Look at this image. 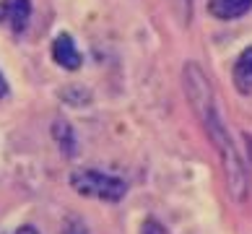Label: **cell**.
<instances>
[{
  "label": "cell",
  "mask_w": 252,
  "mask_h": 234,
  "mask_svg": "<svg viewBox=\"0 0 252 234\" xmlns=\"http://www.w3.org/2000/svg\"><path fill=\"white\" fill-rule=\"evenodd\" d=\"M16 234H39V232H36L34 227H21V229H18Z\"/></svg>",
  "instance_id": "cell-10"
},
{
  "label": "cell",
  "mask_w": 252,
  "mask_h": 234,
  "mask_svg": "<svg viewBox=\"0 0 252 234\" xmlns=\"http://www.w3.org/2000/svg\"><path fill=\"white\" fill-rule=\"evenodd\" d=\"M68 234H81V232H68Z\"/></svg>",
  "instance_id": "cell-12"
},
{
  "label": "cell",
  "mask_w": 252,
  "mask_h": 234,
  "mask_svg": "<svg viewBox=\"0 0 252 234\" xmlns=\"http://www.w3.org/2000/svg\"><path fill=\"white\" fill-rule=\"evenodd\" d=\"M208 11L221 21H229V18H239L252 11V0H208Z\"/></svg>",
  "instance_id": "cell-4"
},
{
  "label": "cell",
  "mask_w": 252,
  "mask_h": 234,
  "mask_svg": "<svg viewBox=\"0 0 252 234\" xmlns=\"http://www.w3.org/2000/svg\"><path fill=\"white\" fill-rule=\"evenodd\" d=\"M52 138L58 140V146H60V151L65 156H76L78 151V143H76V133H73V128L65 123L63 117H58L52 123Z\"/></svg>",
  "instance_id": "cell-7"
},
{
  "label": "cell",
  "mask_w": 252,
  "mask_h": 234,
  "mask_svg": "<svg viewBox=\"0 0 252 234\" xmlns=\"http://www.w3.org/2000/svg\"><path fill=\"white\" fill-rule=\"evenodd\" d=\"M70 187L76 193L86 195V198H96V201H104V203H117V201H123L125 193H127L125 180L104 174L99 169H76L70 174Z\"/></svg>",
  "instance_id": "cell-2"
},
{
  "label": "cell",
  "mask_w": 252,
  "mask_h": 234,
  "mask_svg": "<svg viewBox=\"0 0 252 234\" xmlns=\"http://www.w3.org/2000/svg\"><path fill=\"white\" fill-rule=\"evenodd\" d=\"M8 94V83H5V78H3V73H0V99H3Z\"/></svg>",
  "instance_id": "cell-9"
},
{
  "label": "cell",
  "mask_w": 252,
  "mask_h": 234,
  "mask_svg": "<svg viewBox=\"0 0 252 234\" xmlns=\"http://www.w3.org/2000/svg\"><path fill=\"white\" fill-rule=\"evenodd\" d=\"M234 86L239 94H252V47H247L234 63Z\"/></svg>",
  "instance_id": "cell-6"
},
{
  "label": "cell",
  "mask_w": 252,
  "mask_h": 234,
  "mask_svg": "<svg viewBox=\"0 0 252 234\" xmlns=\"http://www.w3.org/2000/svg\"><path fill=\"white\" fill-rule=\"evenodd\" d=\"M143 234H166V232H164V227H158L156 221H148L143 227Z\"/></svg>",
  "instance_id": "cell-8"
},
{
  "label": "cell",
  "mask_w": 252,
  "mask_h": 234,
  "mask_svg": "<svg viewBox=\"0 0 252 234\" xmlns=\"http://www.w3.org/2000/svg\"><path fill=\"white\" fill-rule=\"evenodd\" d=\"M52 58L65 70H78L81 63H83V58H81V52H78V47H76L70 34H60L58 39L52 42Z\"/></svg>",
  "instance_id": "cell-3"
},
{
  "label": "cell",
  "mask_w": 252,
  "mask_h": 234,
  "mask_svg": "<svg viewBox=\"0 0 252 234\" xmlns=\"http://www.w3.org/2000/svg\"><path fill=\"white\" fill-rule=\"evenodd\" d=\"M5 18L16 34H21L29 26L32 18V3L29 0H5Z\"/></svg>",
  "instance_id": "cell-5"
},
{
  "label": "cell",
  "mask_w": 252,
  "mask_h": 234,
  "mask_svg": "<svg viewBox=\"0 0 252 234\" xmlns=\"http://www.w3.org/2000/svg\"><path fill=\"white\" fill-rule=\"evenodd\" d=\"M5 18V0H0V21Z\"/></svg>",
  "instance_id": "cell-11"
},
{
  "label": "cell",
  "mask_w": 252,
  "mask_h": 234,
  "mask_svg": "<svg viewBox=\"0 0 252 234\" xmlns=\"http://www.w3.org/2000/svg\"><path fill=\"white\" fill-rule=\"evenodd\" d=\"M182 83H185V94H188L190 104L195 109V115L200 117V123L208 133L211 143L219 148L221 154V164H223V174H226V187L229 195L234 201H245L247 195V172L245 164L239 159V151L234 148L231 133L226 130V125L221 123L219 109H216V99H213V89L205 73L200 70L198 63H188L182 70Z\"/></svg>",
  "instance_id": "cell-1"
}]
</instances>
